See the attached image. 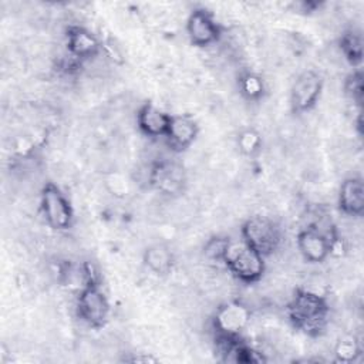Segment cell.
Masks as SVG:
<instances>
[{"instance_id": "6da1fadb", "label": "cell", "mask_w": 364, "mask_h": 364, "mask_svg": "<svg viewBox=\"0 0 364 364\" xmlns=\"http://www.w3.org/2000/svg\"><path fill=\"white\" fill-rule=\"evenodd\" d=\"M286 313L296 330L318 337L328 324L330 304L324 296L313 290L297 289L287 303Z\"/></svg>"}, {"instance_id": "7a4b0ae2", "label": "cell", "mask_w": 364, "mask_h": 364, "mask_svg": "<svg viewBox=\"0 0 364 364\" xmlns=\"http://www.w3.org/2000/svg\"><path fill=\"white\" fill-rule=\"evenodd\" d=\"M222 264H225L226 269L243 283L259 282L266 269L264 256L250 247L242 237H229L222 257Z\"/></svg>"}, {"instance_id": "3957f363", "label": "cell", "mask_w": 364, "mask_h": 364, "mask_svg": "<svg viewBox=\"0 0 364 364\" xmlns=\"http://www.w3.org/2000/svg\"><path fill=\"white\" fill-rule=\"evenodd\" d=\"M240 237L262 256H270L282 242L280 226L267 216H250L240 228Z\"/></svg>"}, {"instance_id": "277c9868", "label": "cell", "mask_w": 364, "mask_h": 364, "mask_svg": "<svg viewBox=\"0 0 364 364\" xmlns=\"http://www.w3.org/2000/svg\"><path fill=\"white\" fill-rule=\"evenodd\" d=\"M77 316L91 328H101L109 318V301L97 282H90L80 289L75 300Z\"/></svg>"}, {"instance_id": "5b68a950", "label": "cell", "mask_w": 364, "mask_h": 364, "mask_svg": "<svg viewBox=\"0 0 364 364\" xmlns=\"http://www.w3.org/2000/svg\"><path fill=\"white\" fill-rule=\"evenodd\" d=\"M40 210L54 230H67L74 222V209L68 198L53 182H47L40 192Z\"/></svg>"}, {"instance_id": "8992f818", "label": "cell", "mask_w": 364, "mask_h": 364, "mask_svg": "<svg viewBox=\"0 0 364 364\" xmlns=\"http://www.w3.org/2000/svg\"><path fill=\"white\" fill-rule=\"evenodd\" d=\"M323 77L314 70H306L297 75L290 88V107L293 112L303 114L314 108L323 91Z\"/></svg>"}, {"instance_id": "52a82bcc", "label": "cell", "mask_w": 364, "mask_h": 364, "mask_svg": "<svg viewBox=\"0 0 364 364\" xmlns=\"http://www.w3.org/2000/svg\"><path fill=\"white\" fill-rule=\"evenodd\" d=\"M149 183L162 195L178 196L186 186L185 169L175 161L161 159L155 162L149 171Z\"/></svg>"}, {"instance_id": "ba28073f", "label": "cell", "mask_w": 364, "mask_h": 364, "mask_svg": "<svg viewBox=\"0 0 364 364\" xmlns=\"http://www.w3.org/2000/svg\"><path fill=\"white\" fill-rule=\"evenodd\" d=\"M250 316V309L245 303L239 300L226 301L213 314V330L220 336H240L247 327Z\"/></svg>"}, {"instance_id": "9c48e42d", "label": "cell", "mask_w": 364, "mask_h": 364, "mask_svg": "<svg viewBox=\"0 0 364 364\" xmlns=\"http://www.w3.org/2000/svg\"><path fill=\"white\" fill-rule=\"evenodd\" d=\"M337 237L324 233L316 226H307L297 233V249L309 263H321L333 253V243Z\"/></svg>"}, {"instance_id": "30bf717a", "label": "cell", "mask_w": 364, "mask_h": 364, "mask_svg": "<svg viewBox=\"0 0 364 364\" xmlns=\"http://www.w3.org/2000/svg\"><path fill=\"white\" fill-rule=\"evenodd\" d=\"M186 34L196 47L215 44L222 36V27L206 9H195L186 20Z\"/></svg>"}, {"instance_id": "8fae6325", "label": "cell", "mask_w": 364, "mask_h": 364, "mask_svg": "<svg viewBox=\"0 0 364 364\" xmlns=\"http://www.w3.org/2000/svg\"><path fill=\"white\" fill-rule=\"evenodd\" d=\"M65 46L68 54L78 61L91 60L101 51L100 40L82 26H70L67 28Z\"/></svg>"}, {"instance_id": "7c38bea8", "label": "cell", "mask_w": 364, "mask_h": 364, "mask_svg": "<svg viewBox=\"0 0 364 364\" xmlns=\"http://www.w3.org/2000/svg\"><path fill=\"white\" fill-rule=\"evenodd\" d=\"M198 134H199V125L192 115L176 114L171 117V122H169L165 139L173 151L182 152L195 142Z\"/></svg>"}, {"instance_id": "4fadbf2b", "label": "cell", "mask_w": 364, "mask_h": 364, "mask_svg": "<svg viewBox=\"0 0 364 364\" xmlns=\"http://www.w3.org/2000/svg\"><path fill=\"white\" fill-rule=\"evenodd\" d=\"M172 114L165 112L152 102H144L136 112L139 131L149 138H165Z\"/></svg>"}, {"instance_id": "5bb4252c", "label": "cell", "mask_w": 364, "mask_h": 364, "mask_svg": "<svg viewBox=\"0 0 364 364\" xmlns=\"http://www.w3.org/2000/svg\"><path fill=\"white\" fill-rule=\"evenodd\" d=\"M338 208L348 216H361L364 212V183L360 176L344 179L338 189Z\"/></svg>"}, {"instance_id": "9a60e30c", "label": "cell", "mask_w": 364, "mask_h": 364, "mask_svg": "<svg viewBox=\"0 0 364 364\" xmlns=\"http://www.w3.org/2000/svg\"><path fill=\"white\" fill-rule=\"evenodd\" d=\"M142 260L148 270L158 276H165L171 273L175 264V256L169 246L165 243L149 245L142 255Z\"/></svg>"}, {"instance_id": "2e32d148", "label": "cell", "mask_w": 364, "mask_h": 364, "mask_svg": "<svg viewBox=\"0 0 364 364\" xmlns=\"http://www.w3.org/2000/svg\"><path fill=\"white\" fill-rule=\"evenodd\" d=\"M340 51L350 65L360 68L363 63V37L358 31L350 28L344 31L338 40Z\"/></svg>"}, {"instance_id": "e0dca14e", "label": "cell", "mask_w": 364, "mask_h": 364, "mask_svg": "<svg viewBox=\"0 0 364 364\" xmlns=\"http://www.w3.org/2000/svg\"><path fill=\"white\" fill-rule=\"evenodd\" d=\"M237 88L242 97L252 102L260 101L266 92V84L263 78L253 71H243L239 75Z\"/></svg>"}, {"instance_id": "ac0fdd59", "label": "cell", "mask_w": 364, "mask_h": 364, "mask_svg": "<svg viewBox=\"0 0 364 364\" xmlns=\"http://www.w3.org/2000/svg\"><path fill=\"white\" fill-rule=\"evenodd\" d=\"M333 354L338 363H355L361 355V343L355 336H343L337 340Z\"/></svg>"}, {"instance_id": "d6986e66", "label": "cell", "mask_w": 364, "mask_h": 364, "mask_svg": "<svg viewBox=\"0 0 364 364\" xmlns=\"http://www.w3.org/2000/svg\"><path fill=\"white\" fill-rule=\"evenodd\" d=\"M236 145H237L240 154H243L245 156H255L260 152L263 139L257 129L247 127L239 132V135L236 138Z\"/></svg>"}, {"instance_id": "ffe728a7", "label": "cell", "mask_w": 364, "mask_h": 364, "mask_svg": "<svg viewBox=\"0 0 364 364\" xmlns=\"http://www.w3.org/2000/svg\"><path fill=\"white\" fill-rule=\"evenodd\" d=\"M344 92L351 101L361 104V101H363V71L360 68H355L353 73H350L346 77Z\"/></svg>"}, {"instance_id": "44dd1931", "label": "cell", "mask_w": 364, "mask_h": 364, "mask_svg": "<svg viewBox=\"0 0 364 364\" xmlns=\"http://www.w3.org/2000/svg\"><path fill=\"white\" fill-rule=\"evenodd\" d=\"M228 240H229V237H226V236H213V237H210L205 243V247H203L205 256L212 262L222 263V257H223Z\"/></svg>"}, {"instance_id": "7402d4cb", "label": "cell", "mask_w": 364, "mask_h": 364, "mask_svg": "<svg viewBox=\"0 0 364 364\" xmlns=\"http://www.w3.org/2000/svg\"><path fill=\"white\" fill-rule=\"evenodd\" d=\"M125 360L131 361V363H155V361H158V358L151 357V355H135L132 358H125Z\"/></svg>"}]
</instances>
